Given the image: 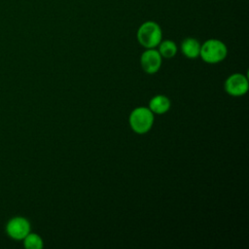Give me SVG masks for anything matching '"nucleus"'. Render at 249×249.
<instances>
[{
    "label": "nucleus",
    "mask_w": 249,
    "mask_h": 249,
    "mask_svg": "<svg viewBox=\"0 0 249 249\" xmlns=\"http://www.w3.org/2000/svg\"><path fill=\"white\" fill-rule=\"evenodd\" d=\"M138 43L146 49H153L161 41L162 32L160 26L152 20L142 23L136 33Z\"/></svg>",
    "instance_id": "nucleus-1"
},
{
    "label": "nucleus",
    "mask_w": 249,
    "mask_h": 249,
    "mask_svg": "<svg viewBox=\"0 0 249 249\" xmlns=\"http://www.w3.org/2000/svg\"><path fill=\"white\" fill-rule=\"evenodd\" d=\"M227 46L218 39H209L200 45L199 56L207 63H218L226 58Z\"/></svg>",
    "instance_id": "nucleus-2"
},
{
    "label": "nucleus",
    "mask_w": 249,
    "mask_h": 249,
    "mask_svg": "<svg viewBox=\"0 0 249 249\" xmlns=\"http://www.w3.org/2000/svg\"><path fill=\"white\" fill-rule=\"evenodd\" d=\"M129 125L138 134L148 132L154 124L153 112L147 107H137L129 115Z\"/></svg>",
    "instance_id": "nucleus-3"
},
{
    "label": "nucleus",
    "mask_w": 249,
    "mask_h": 249,
    "mask_svg": "<svg viewBox=\"0 0 249 249\" xmlns=\"http://www.w3.org/2000/svg\"><path fill=\"white\" fill-rule=\"evenodd\" d=\"M6 233L15 240H22L31 231L30 222L21 216L11 218L6 224Z\"/></svg>",
    "instance_id": "nucleus-4"
},
{
    "label": "nucleus",
    "mask_w": 249,
    "mask_h": 249,
    "mask_svg": "<svg viewBox=\"0 0 249 249\" xmlns=\"http://www.w3.org/2000/svg\"><path fill=\"white\" fill-rule=\"evenodd\" d=\"M248 80L246 76L235 73L231 75L225 82L226 91L232 96H241L248 90Z\"/></svg>",
    "instance_id": "nucleus-5"
},
{
    "label": "nucleus",
    "mask_w": 249,
    "mask_h": 249,
    "mask_svg": "<svg viewBox=\"0 0 249 249\" xmlns=\"http://www.w3.org/2000/svg\"><path fill=\"white\" fill-rule=\"evenodd\" d=\"M140 63L143 70L148 74H154L159 71L161 65V55L159 51L153 49H147L140 57Z\"/></svg>",
    "instance_id": "nucleus-6"
},
{
    "label": "nucleus",
    "mask_w": 249,
    "mask_h": 249,
    "mask_svg": "<svg viewBox=\"0 0 249 249\" xmlns=\"http://www.w3.org/2000/svg\"><path fill=\"white\" fill-rule=\"evenodd\" d=\"M181 51L183 54L188 58H196L199 56L200 44L199 42L192 37L186 38L181 44Z\"/></svg>",
    "instance_id": "nucleus-7"
},
{
    "label": "nucleus",
    "mask_w": 249,
    "mask_h": 249,
    "mask_svg": "<svg viewBox=\"0 0 249 249\" xmlns=\"http://www.w3.org/2000/svg\"><path fill=\"white\" fill-rule=\"evenodd\" d=\"M170 100L164 95L154 96L149 103V109L156 114H164L170 108Z\"/></svg>",
    "instance_id": "nucleus-8"
},
{
    "label": "nucleus",
    "mask_w": 249,
    "mask_h": 249,
    "mask_svg": "<svg viewBox=\"0 0 249 249\" xmlns=\"http://www.w3.org/2000/svg\"><path fill=\"white\" fill-rule=\"evenodd\" d=\"M159 53L161 56L165 58H171L173 57L177 53V46L176 44L171 40H164L160 41L159 44Z\"/></svg>",
    "instance_id": "nucleus-9"
},
{
    "label": "nucleus",
    "mask_w": 249,
    "mask_h": 249,
    "mask_svg": "<svg viewBox=\"0 0 249 249\" xmlns=\"http://www.w3.org/2000/svg\"><path fill=\"white\" fill-rule=\"evenodd\" d=\"M22 240L23 246L26 249H42L44 246L42 237L37 233L29 232Z\"/></svg>",
    "instance_id": "nucleus-10"
}]
</instances>
